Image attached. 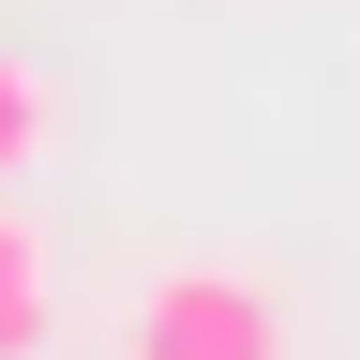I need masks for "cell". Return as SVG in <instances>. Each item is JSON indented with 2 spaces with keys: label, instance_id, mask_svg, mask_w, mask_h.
<instances>
[{
  "label": "cell",
  "instance_id": "obj_1",
  "mask_svg": "<svg viewBox=\"0 0 360 360\" xmlns=\"http://www.w3.org/2000/svg\"><path fill=\"white\" fill-rule=\"evenodd\" d=\"M120 360H285V315L255 270H165V285H135Z\"/></svg>",
  "mask_w": 360,
  "mask_h": 360
},
{
  "label": "cell",
  "instance_id": "obj_2",
  "mask_svg": "<svg viewBox=\"0 0 360 360\" xmlns=\"http://www.w3.org/2000/svg\"><path fill=\"white\" fill-rule=\"evenodd\" d=\"M30 345H45V240L0 210V360H30Z\"/></svg>",
  "mask_w": 360,
  "mask_h": 360
},
{
  "label": "cell",
  "instance_id": "obj_3",
  "mask_svg": "<svg viewBox=\"0 0 360 360\" xmlns=\"http://www.w3.org/2000/svg\"><path fill=\"white\" fill-rule=\"evenodd\" d=\"M45 135H60V90H45V75L15 60V45H0V180H15V165L45 150Z\"/></svg>",
  "mask_w": 360,
  "mask_h": 360
}]
</instances>
